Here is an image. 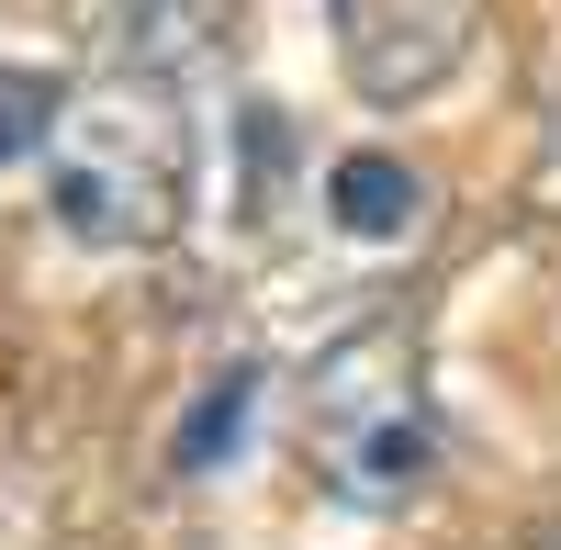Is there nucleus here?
<instances>
[{
	"label": "nucleus",
	"mask_w": 561,
	"mask_h": 550,
	"mask_svg": "<svg viewBox=\"0 0 561 550\" xmlns=\"http://www.w3.org/2000/svg\"><path fill=\"white\" fill-rule=\"evenodd\" d=\"M45 214L57 237H79L90 259H147L180 237L192 214V135H180V102L158 79H102L68 90L57 124H45Z\"/></svg>",
	"instance_id": "f257e3e1"
},
{
	"label": "nucleus",
	"mask_w": 561,
	"mask_h": 550,
	"mask_svg": "<svg viewBox=\"0 0 561 550\" xmlns=\"http://www.w3.org/2000/svg\"><path fill=\"white\" fill-rule=\"evenodd\" d=\"M325 225H337L348 248H404L415 225H427V180H415L393 147H348L325 169Z\"/></svg>",
	"instance_id": "20e7f679"
},
{
	"label": "nucleus",
	"mask_w": 561,
	"mask_h": 550,
	"mask_svg": "<svg viewBox=\"0 0 561 550\" xmlns=\"http://www.w3.org/2000/svg\"><path fill=\"white\" fill-rule=\"evenodd\" d=\"M325 34H337V68L359 102H427L460 79L472 57V0H325Z\"/></svg>",
	"instance_id": "7ed1b4c3"
},
{
	"label": "nucleus",
	"mask_w": 561,
	"mask_h": 550,
	"mask_svg": "<svg viewBox=\"0 0 561 550\" xmlns=\"http://www.w3.org/2000/svg\"><path fill=\"white\" fill-rule=\"evenodd\" d=\"M225 427H248V371H225V382H214V393L192 404V438H180V461L203 472L214 449H225Z\"/></svg>",
	"instance_id": "423d86ee"
},
{
	"label": "nucleus",
	"mask_w": 561,
	"mask_h": 550,
	"mask_svg": "<svg viewBox=\"0 0 561 550\" xmlns=\"http://www.w3.org/2000/svg\"><path fill=\"white\" fill-rule=\"evenodd\" d=\"M57 102H68L57 79H34V68H0V169L45 158V124H57Z\"/></svg>",
	"instance_id": "39448f33"
},
{
	"label": "nucleus",
	"mask_w": 561,
	"mask_h": 550,
	"mask_svg": "<svg viewBox=\"0 0 561 550\" xmlns=\"http://www.w3.org/2000/svg\"><path fill=\"white\" fill-rule=\"evenodd\" d=\"M304 461L359 517H393L438 483V416H427V382H415V359L393 337L325 348V371L304 382Z\"/></svg>",
	"instance_id": "f03ea898"
}]
</instances>
